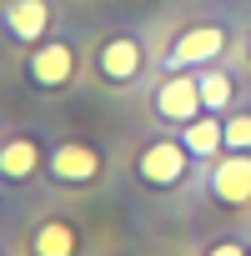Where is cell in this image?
Instances as JSON below:
<instances>
[{"instance_id": "obj_11", "label": "cell", "mask_w": 251, "mask_h": 256, "mask_svg": "<svg viewBox=\"0 0 251 256\" xmlns=\"http://www.w3.org/2000/svg\"><path fill=\"white\" fill-rule=\"evenodd\" d=\"M181 146H186L191 156L211 161V156L226 146V120H216V116H196L191 126H181Z\"/></svg>"}, {"instance_id": "obj_4", "label": "cell", "mask_w": 251, "mask_h": 256, "mask_svg": "<svg viewBox=\"0 0 251 256\" xmlns=\"http://www.w3.org/2000/svg\"><path fill=\"white\" fill-rule=\"evenodd\" d=\"M211 196L221 206H246L251 201V151H231L211 166Z\"/></svg>"}, {"instance_id": "obj_1", "label": "cell", "mask_w": 251, "mask_h": 256, "mask_svg": "<svg viewBox=\"0 0 251 256\" xmlns=\"http://www.w3.org/2000/svg\"><path fill=\"white\" fill-rule=\"evenodd\" d=\"M186 166H191V151L181 146V141H151L146 151H141V161H136V176L146 181V186H181L186 181Z\"/></svg>"}, {"instance_id": "obj_3", "label": "cell", "mask_w": 251, "mask_h": 256, "mask_svg": "<svg viewBox=\"0 0 251 256\" xmlns=\"http://www.w3.org/2000/svg\"><path fill=\"white\" fill-rule=\"evenodd\" d=\"M201 110H206V106H201V86H196L191 76H171V80L156 86V116H161V120L191 126Z\"/></svg>"}, {"instance_id": "obj_12", "label": "cell", "mask_w": 251, "mask_h": 256, "mask_svg": "<svg viewBox=\"0 0 251 256\" xmlns=\"http://www.w3.org/2000/svg\"><path fill=\"white\" fill-rule=\"evenodd\" d=\"M196 86H201V106H206V110H226V106H231V76H221V70H201Z\"/></svg>"}, {"instance_id": "obj_8", "label": "cell", "mask_w": 251, "mask_h": 256, "mask_svg": "<svg viewBox=\"0 0 251 256\" xmlns=\"http://www.w3.org/2000/svg\"><path fill=\"white\" fill-rule=\"evenodd\" d=\"M100 76H106L110 86L136 80V76H141V46H136L131 36H116V40H106V46H100Z\"/></svg>"}, {"instance_id": "obj_10", "label": "cell", "mask_w": 251, "mask_h": 256, "mask_svg": "<svg viewBox=\"0 0 251 256\" xmlns=\"http://www.w3.org/2000/svg\"><path fill=\"white\" fill-rule=\"evenodd\" d=\"M6 26L16 40H40L46 26H50V6L46 0H10L6 6Z\"/></svg>"}, {"instance_id": "obj_6", "label": "cell", "mask_w": 251, "mask_h": 256, "mask_svg": "<svg viewBox=\"0 0 251 256\" xmlns=\"http://www.w3.org/2000/svg\"><path fill=\"white\" fill-rule=\"evenodd\" d=\"M30 256H80V231L66 216H46L30 231Z\"/></svg>"}, {"instance_id": "obj_9", "label": "cell", "mask_w": 251, "mask_h": 256, "mask_svg": "<svg viewBox=\"0 0 251 256\" xmlns=\"http://www.w3.org/2000/svg\"><path fill=\"white\" fill-rule=\"evenodd\" d=\"M36 171H40V146L30 136L0 141V176H6V181H30Z\"/></svg>"}, {"instance_id": "obj_2", "label": "cell", "mask_w": 251, "mask_h": 256, "mask_svg": "<svg viewBox=\"0 0 251 256\" xmlns=\"http://www.w3.org/2000/svg\"><path fill=\"white\" fill-rule=\"evenodd\" d=\"M46 171H50V181H60V186H90V181L100 176V156H96L90 146H80V141H60V146L46 156Z\"/></svg>"}, {"instance_id": "obj_13", "label": "cell", "mask_w": 251, "mask_h": 256, "mask_svg": "<svg viewBox=\"0 0 251 256\" xmlns=\"http://www.w3.org/2000/svg\"><path fill=\"white\" fill-rule=\"evenodd\" d=\"M226 151H251V116L226 120Z\"/></svg>"}, {"instance_id": "obj_5", "label": "cell", "mask_w": 251, "mask_h": 256, "mask_svg": "<svg viewBox=\"0 0 251 256\" xmlns=\"http://www.w3.org/2000/svg\"><path fill=\"white\" fill-rule=\"evenodd\" d=\"M221 50H226V30H221V26H196V30H186V36L176 40L171 66H211Z\"/></svg>"}, {"instance_id": "obj_15", "label": "cell", "mask_w": 251, "mask_h": 256, "mask_svg": "<svg viewBox=\"0 0 251 256\" xmlns=\"http://www.w3.org/2000/svg\"><path fill=\"white\" fill-rule=\"evenodd\" d=\"M0 256H6V251H0Z\"/></svg>"}, {"instance_id": "obj_7", "label": "cell", "mask_w": 251, "mask_h": 256, "mask_svg": "<svg viewBox=\"0 0 251 256\" xmlns=\"http://www.w3.org/2000/svg\"><path fill=\"white\" fill-rule=\"evenodd\" d=\"M70 70H76V50H70V46H40V50L30 56V80H36L40 90H60V86L70 80Z\"/></svg>"}, {"instance_id": "obj_14", "label": "cell", "mask_w": 251, "mask_h": 256, "mask_svg": "<svg viewBox=\"0 0 251 256\" xmlns=\"http://www.w3.org/2000/svg\"><path fill=\"white\" fill-rule=\"evenodd\" d=\"M206 256H246V251H241V241H216Z\"/></svg>"}]
</instances>
